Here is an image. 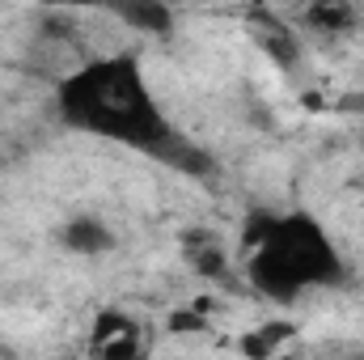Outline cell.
<instances>
[{
    "label": "cell",
    "mask_w": 364,
    "mask_h": 360,
    "mask_svg": "<svg viewBox=\"0 0 364 360\" xmlns=\"http://www.w3.org/2000/svg\"><path fill=\"white\" fill-rule=\"evenodd\" d=\"M55 115L81 136L144 153L153 162H161L182 136L149 85L140 51H106L81 60L55 81Z\"/></svg>",
    "instance_id": "cell-1"
},
{
    "label": "cell",
    "mask_w": 364,
    "mask_h": 360,
    "mask_svg": "<svg viewBox=\"0 0 364 360\" xmlns=\"http://www.w3.org/2000/svg\"><path fill=\"white\" fill-rule=\"evenodd\" d=\"M246 246H250L246 280L267 301H296L309 288H331L348 275L331 233L305 212L263 216L246 233Z\"/></svg>",
    "instance_id": "cell-2"
},
{
    "label": "cell",
    "mask_w": 364,
    "mask_h": 360,
    "mask_svg": "<svg viewBox=\"0 0 364 360\" xmlns=\"http://www.w3.org/2000/svg\"><path fill=\"white\" fill-rule=\"evenodd\" d=\"M93 356H136L140 352V322L123 309H102L93 318V339H90Z\"/></svg>",
    "instance_id": "cell-3"
},
{
    "label": "cell",
    "mask_w": 364,
    "mask_h": 360,
    "mask_svg": "<svg viewBox=\"0 0 364 360\" xmlns=\"http://www.w3.org/2000/svg\"><path fill=\"white\" fill-rule=\"evenodd\" d=\"M114 21H123L127 30L136 34H149V38H166L174 30V9L166 0H97Z\"/></svg>",
    "instance_id": "cell-4"
},
{
    "label": "cell",
    "mask_w": 364,
    "mask_h": 360,
    "mask_svg": "<svg viewBox=\"0 0 364 360\" xmlns=\"http://www.w3.org/2000/svg\"><path fill=\"white\" fill-rule=\"evenodd\" d=\"M60 242H64V250H68V255H81V259H102V255H110V250H114V229H110L102 216L81 212V216L64 221Z\"/></svg>",
    "instance_id": "cell-5"
},
{
    "label": "cell",
    "mask_w": 364,
    "mask_h": 360,
    "mask_svg": "<svg viewBox=\"0 0 364 360\" xmlns=\"http://www.w3.org/2000/svg\"><path fill=\"white\" fill-rule=\"evenodd\" d=\"M263 47L272 51L275 64H284V68H296V60H301V47L292 43V34H284V30H275V34H267L263 38Z\"/></svg>",
    "instance_id": "cell-6"
},
{
    "label": "cell",
    "mask_w": 364,
    "mask_h": 360,
    "mask_svg": "<svg viewBox=\"0 0 364 360\" xmlns=\"http://www.w3.org/2000/svg\"><path fill=\"white\" fill-rule=\"evenodd\" d=\"M34 4H43V9H68V4H90V0H34Z\"/></svg>",
    "instance_id": "cell-7"
},
{
    "label": "cell",
    "mask_w": 364,
    "mask_h": 360,
    "mask_svg": "<svg viewBox=\"0 0 364 360\" xmlns=\"http://www.w3.org/2000/svg\"><path fill=\"white\" fill-rule=\"evenodd\" d=\"M360 144H364V140H360Z\"/></svg>",
    "instance_id": "cell-8"
}]
</instances>
